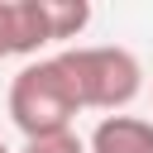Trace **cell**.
<instances>
[{
    "label": "cell",
    "instance_id": "6da1fadb",
    "mask_svg": "<svg viewBox=\"0 0 153 153\" xmlns=\"http://www.w3.org/2000/svg\"><path fill=\"white\" fill-rule=\"evenodd\" d=\"M53 57L76 96V110L124 115V105H134V96L143 91V62L120 43H72Z\"/></svg>",
    "mask_w": 153,
    "mask_h": 153
},
{
    "label": "cell",
    "instance_id": "7a4b0ae2",
    "mask_svg": "<svg viewBox=\"0 0 153 153\" xmlns=\"http://www.w3.org/2000/svg\"><path fill=\"white\" fill-rule=\"evenodd\" d=\"M5 105H10V120H14V129H19L24 139L62 134V129H72V120L81 115V110H76V96H72V86H67V76H62V67H57V57H33V62H24V67L14 72V81H10Z\"/></svg>",
    "mask_w": 153,
    "mask_h": 153
},
{
    "label": "cell",
    "instance_id": "3957f363",
    "mask_svg": "<svg viewBox=\"0 0 153 153\" xmlns=\"http://www.w3.org/2000/svg\"><path fill=\"white\" fill-rule=\"evenodd\" d=\"M48 14L43 0H0V62L5 57H33L48 48Z\"/></svg>",
    "mask_w": 153,
    "mask_h": 153
},
{
    "label": "cell",
    "instance_id": "277c9868",
    "mask_svg": "<svg viewBox=\"0 0 153 153\" xmlns=\"http://www.w3.org/2000/svg\"><path fill=\"white\" fill-rule=\"evenodd\" d=\"M86 153H153V120L143 115H100L86 139Z\"/></svg>",
    "mask_w": 153,
    "mask_h": 153
},
{
    "label": "cell",
    "instance_id": "5b68a950",
    "mask_svg": "<svg viewBox=\"0 0 153 153\" xmlns=\"http://www.w3.org/2000/svg\"><path fill=\"white\" fill-rule=\"evenodd\" d=\"M43 14H48V38L53 43H72L91 24V5L86 0H43Z\"/></svg>",
    "mask_w": 153,
    "mask_h": 153
},
{
    "label": "cell",
    "instance_id": "8992f818",
    "mask_svg": "<svg viewBox=\"0 0 153 153\" xmlns=\"http://www.w3.org/2000/svg\"><path fill=\"white\" fill-rule=\"evenodd\" d=\"M19 153H86V139L76 129H62V134H38V139H24Z\"/></svg>",
    "mask_w": 153,
    "mask_h": 153
},
{
    "label": "cell",
    "instance_id": "52a82bcc",
    "mask_svg": "<svg viewBox=\"0 0 153 153\" xmlns=\"http://www.w3.org/2000/svg\"><path fill=\"white\" fill-rule=\"evenodd\" d=\"M0 153H10V143H5V139H0Z\"/></svg>",
    "mask_w": 153,
    "mask_h": 153
}]
</instances>
